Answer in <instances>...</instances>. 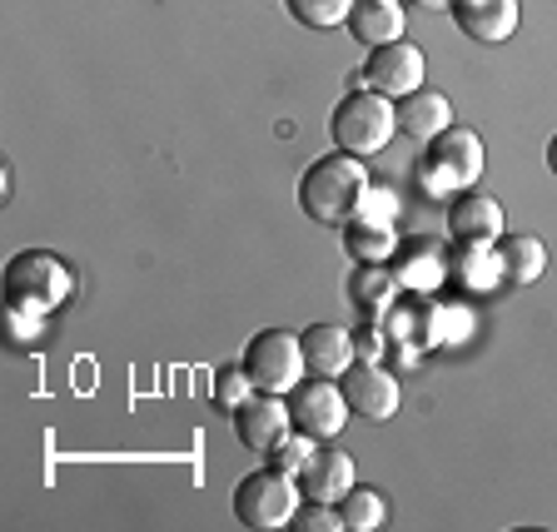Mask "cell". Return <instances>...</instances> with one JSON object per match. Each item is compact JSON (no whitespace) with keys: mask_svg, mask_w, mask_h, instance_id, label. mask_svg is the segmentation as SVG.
Wrapping results in <instances>:
<instances>
[{"mask_svg":"<svg viewBox=\"0 0 557 532\" xmlns=\"http://www.w3.org/2000/svg\"><path fill=\"white\" fill-rule=\"evenodd\" d=\"M369 160L344 150H329L319 160H309V170L299 174V209L324 230H344L359 214L363 195H369Z\"/></svg>","mask_w":557,"mask_h":532,"instance_id":"cell-1","label":"cell"},{"mask_svg":"<svg viewBox=\"0 0 557 532\" xmlns=\"http://www.w3.org/2000/svg\"><path fill=\"white\" fill-rule=\"evenodd\" d=\"M483 164H487V150H483V135L468 125H448L438 139L423 145V154L413 160V189L423 199H453L463 189H478L483 180Z\"/></svg>","mask_w":557,"mask_h":532,"instance_id":"cell-2","label":"cell"},{"mask_svg":"<svg viewBox=\"0 0 557 532\" xmlns=\"http://www.w3.org/2000/svg\"><path fill=\"white\" fill-rule=\"evenodd\" d=\"M329 135H334V150L373 160V154H383L398 135V100H388V95L359 85V90H348L344 100L334 104Z\"/></svg>","mask_w":557,"mask_h":532,"instance_id":"cell-3","label":"cell"},{"mask_svg":"<svg viewBox=\"0 0 557 532\" xmlns=\"http://www.w3.org/2000/svg\"><path fill=\"white\" fill-rule=\"evenodd\" d=\"M75 294V269L50 249H21L5 259V304H25V309L55 313Z\"/></svg>","mask_w":557,"mask_h":532,"instance_id":"cell-4","label":"cell"},{"mask_svg":"<svg viewBox=\"0 0 557 532\" xmlns=\"http://www.w3.org/2000/svg\"><path fill=\"white\" fill-rule=\"evenodd\" d=\"M304 493H299V478L294 473H278V468H255L234 483V518L239 528H255V532H274V528H289V518L299 512Z\"/></svg>","mask_w":557,"mask_h":532,"instance_id":"cell-5","label":"cell"},{"mask_svg":"<svg viewBox=\"0 0 557 532\" xmlns=\"http://www.w3.org/2000/svg\"><path fill=\"white\" fill-rule=\"evenodd\" d=\"M244 373L255 379L259 394H289L294 383L309 379V369H304V344L299 334H289V329H259L249 344H244Z\"/></svg>","mask_w":557,"mask_h":532,"instance_id":"cell-6","label":"cell"},{"mask_svg":"<svg viewBox=\"0 0 557 532\" xmlns=\"http://www.w3.org/2000/svg\"><path fill=\"white\" fill-rule=\"evenodd\" d=\"M284 404H289V423L299 433H309L313 443L344 438L348 418H354V408H348L338 379H313V373L304 383H294L289 394H284Z\"/></svg>","mask_w":557,"mask_h":532,"instance_id":"cell-7","label":"cell"},{"mask_svg":"<svg viewBox=\"0 0 557 532\" xmlns=\"http://www.w3.org/2000/svg\"><path fill=\"white\" fill-rule=\"evenodd\" d=\"M423 81H429V60H423V50H418L413 40H388V46H379V50L363 55V70L348 85H354V90L369 85V90L388 95V100H404V95L423 90Z\"/></svg>","mask_w":557,"mask_h":532,"instance_id":"cell-8","label":"cell"},{"mask_svg":"<svg viewBox=\"0 0 557 532\" xmlns=\"http://www.w3.org/2000/svg\"><path fill=\"white\" fill-rule=\"evenodd\" d=\"M448 249H453V244L433 239V234L398 239L394 259H388V269H394V279H398V289L418 294V299H433V294L448 284Z\"/></svg>","mask_w":557,"mask_h":532,"instance_id":"cell-9","label":"cell"},{"mask_svg":"<svg viewBox=\"0 0 557 532\" xmlns=\"http://www.w3.org/2000/svg\"><path fill=\"white\" fill-rule=\"evenodd\" d=\"M338 388H344L354 418H369V423H388V418L404 408V383H398V373L383 369V363H369V359L354 363V369L338 379Z\"/></svg>","mask_w":557,"mask_h":532,"instance_id":"cell-10","label":"cell"},{"mask_svg":"<svg viewBox=\"0 0 557 532\" xmlns=\"http://www.w3.org/2000/svg\"><path fill=\"white\" fill-rule=\"evenodd\" d=\"M448 239L453 244H483V249H493V244L508 234V214H503V205L493 195H483V189H463V195L448 199Z\"/></svg>","mask_w":557,"mask_h":532,"instance_id":"cell-11","label":"cell"},{"mask_svg":"<svg viewBox=\"0 0 557 532\" xmlns=\"http://www.w3.org/2000/svg\"><path fill=\"white\" fill-rule=\"evenodd\" d=\"M448 15L468 40H478V46H503V40H512L522 25L518 0H448Z\"/></svg>","mask_w":557,"mask_h":532,"instance_id":"cell-12","label":"cell"},{"mask_svg":"<svg viewBox=\"0 0 557 532\" xmlns=\"http://www.w3.org/2000/svg\"><path fill=\"white\" fill-rule=\"evenodd\" d=\"M354 483H359V468L338 443H319L309 453V463L299 468V493L313 503H338Z\"/></svg>","mask_w":557,"mask_h":532,"instance_id":"cell-13","label":"cell"},{"mask_svg":"<svg viewBox=\"0 0 557 532\" xmlns=\"http://www.w3.org/2000/svg\"><path fill=\"white\" fill-rule=\"evenodd\" d=\"M304 344V369L313 373V379H344L354 363H359V354H354V329L344 324H309L299 334Z\"/></svg>","mask_w":557,"mask_h":532,"instance_id":"cell-14","label":"cell"},{"mask_svg":"<svg viewBox=\"0 0 557 532\" xmlns=\"http://www.w3.org/2000/svg\"><path fill=\"white\" fill-rule=\"evenodd\" d=\"M289 429H294L289 404L278 394H255L244 408H234V438H239L249 453H269Z\"/></svg>","mask_w":557,"mask_h":532,"instance_id":"cell-15","label":"cell"},{"mask_svg":"<svg viewBox=\"0 0 557 532\" xmlns=\"http://www.w3.org/2000/svg\"><path fill=\"white\" fill-rule=\"evenodd\" d=\"M363 50H379L388 40H408V5L404 0H354L348 11V25H344Z\"/></svg>","mask_w":557,"mask_h":532,"instance_id":"cell-16","label":"cell"},{"mask_svg":"<svg viewBox=\"0 0 557 532\" xmlns=\"http://www.w3.org/2000/svg\"><path fill=\"white\" fill-rule=\"evenodd\" d=\"M448 125H458L453 120V100L443 90H413L398 100V129H404V139H413V145H429V139H438Z\"/></svg>","mask_w":557,"mask_h":532,"instance_id":"cell-17","label":"cell"},{"mask_svg":"<svg viewBox=\"0 0 557 532\" xmlns=\"http://www.w3.org/2000/svg\"><path fill=\"white\" fill-rule=\"evenodd\" d=\"M448 284H458L463 294H493L503 284V259L498 244H453L448 249Z\"/></svg>","mask_w":557,"mask_h":532,"instance_id":"cell-18","label":"cell"},{"mask_svg":"<svg viewBox=\"0 0 557 532\" xmlns=\"http://www.w3.org/2000/svg\"><path fill=\"white\" fill-rule=\"evenodd\" d=\"M398 279L388 264H354V274H348V299H354V309L363 313V319H383V313L398 304Z\"/></svg>","mask_w":557,"mask_h":532,"instance_id":"cell-19","label":"cell"},{"mask_svg":"<svg viewBox=\"0 0 557 532\" xmlns=\"http://www.w3.org/2000/svg\"><path fill=\"white\" fill-rule=\"evenodd\" d=\"M398 239H404V234L388 220H363V214H354V220L344 224V249L354 264H388Z\"/></svg>","mask_w":557,"mask_h":532,"instance_id":"cell-20","label":"cell"},{"mask_svg":"<svg viewBox=\"0 0 557 532\" xmlns=\"http://www.w3.org/2000/svg\"><path fill=\"white\" fill-rule=\"evenodd\" d=\"M498 259H503V279L508 284H537L547 274V244L537 234H503Z\"/></svg>","mask_w":557,"mask_h":532,"instance_id":"cell-21","label":"cell"},{"mask_svg":"<svg viewBox=\"0 0 557 532\" xmlns=\"http://www.w3.org/2000/svg\"><path fill=\"white\" fill-rule=\"evenodd\" d=\"M338 518H344V532H379L388 522V498L369 483H354L338 498Z\"/></svg>","mask_w":557,"mask_h":532,"instance_id":"cell-22","label":"cell"},{"mask_svg":"<svg viewBox=\"0 0 557 532\" xmlns=\"http://www.w3.org/2000/svg\"><path fill=\"white\" fill-rule=\"evenodd\" d=\"M284 11H289L304 30H338V25H348L354 0H284Z\"/></svg>","mask_w":557,"mask_h":532,"instance_id":"cell-23","label":"cell"},{"mask_svg":"<svg viewBox=\"0 0 557 532\" xmlns=\"http://www.w3.org/2000/svg\"><path fill=\"white\" fill-rule=\"evenodd\" d=\"M255 379L244 373V363H224V369H214V408H224V413L234 418V408H244L249 398H255Z\"/></svg>","mask_w":557,"mask_h":532,"instance_id":"cell-24","label":"cell"},{"mask_svg":"<svg viewBox=\"0 0 557 532\" xmlns=\"http://www.w3.org/2000/svg\"><path fill=\"white\" fill-rule=\"evenodd\" d=\"M46 319H50V313H40V309H25V304H5V338H11L15 348L46 344Z\"/></svg>","mask_w":557,"mask_h":532,"instance_id":"cell-25","label":"cell"},{"mask_svg":"<svg viewBox=\"0 0 557 532\" xmlns=\"http://www.w3.org/2000/svg\"><path fill=\"white\" fill-rule=\"evenodd\" d=\"M313 448H319V443H313L309 433L289 429V433H284V438L274 443V448L264 453V458H269V468H278V473H294V478H299V468L309 463V453H313Z\"/></svg>","mask_w":557,"mask_h":532,"instance_id":"cell-26","label":"cell"},{"mask_svg":"<svg viewBox=\"0 0 557 532\" xmlns=\"http://www.w3.org/2000/svg\"><path fill=\"white\" fill-rule=\"evenodd\" d=\"M289 532H344L338 503H313V498H304L299 512L289 518Z\"/></svg>","mask_w":557,"mask_h":532,"instance_id":"cell-27","label":"cell"},{"mask_svg":"<svg viewBox=\"0 0 557 532\" xmlns=\"http://www.w3.org/2000/svg\"><path fill=\"white\" fill-rule=\"evenodd\" d=\"M394 348V338H388V329H383V319H363L359 329H354V354L369 363H383V354Z\"/></svg>","mask_w":557,"mask_h":532,"instance_id":"cell-28","label":"cell"},{"mask_svg":"<svg viewBox=\"0 0 557 532\" xmlns=\"http://www.w3.org/2000/svg\"><path fill=\"white\" fill-rule=\"evenodd\" d=\"M398 209H404L398 189H388V185H369V195H363L359 214H363V220H388V224H398Z\"/></svg>","mask_w":557,"mask_h":532,"instance_id":"cell-29","label":"cell"},{"mask_svg":"<svg viewBox=\"0 0 557 532\" xmlns=\"http://www.w3.org/2000/svg\"><path fill=\"white\" fill-rule=\"evenodd\" d=\"M543 160H547V170H553V180H557V135L547 139V154H543Z\"/></svg>","mask_w":557,"mask_h":532,"instance_id":"cell-30","label":"cell"},{"mask_svg":"<svg viewBox=\"0 0 557 532\" xmlns=\"http://www.w3.org/2000/svg\"><path fill=\"white\" fill-rule=\"evenodd\" d=\"M404 5H423V11H448V0H404Z\"/></svg>","mask_w":557,"mask_h":532,"instance_id":"cell-31","label":"cell"}]
</instances>
